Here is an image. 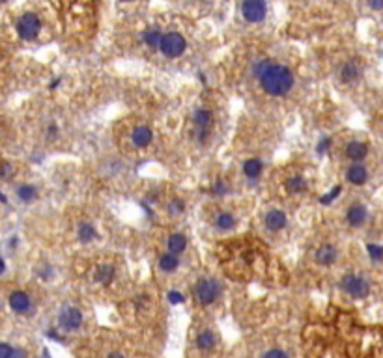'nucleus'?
Masks as SVG:
<instances>
[{"label":"nucleus","mask_w":383,"mask_h":358,"mask_svg":"<svg viewBox=\"0 0 383 358\" xmlns=\"http://www.w3.org/2000/svg\"><path fill=\"white\" fill-rule=\"evenodd\" d=\"M260 84L264 88V92L273 95V97H280L286 95L294 88V73L290 68H286L282 64H269L267 69L260 75Z\"/></svg>","instance_id":"1"},{"label":"nucleus","mask_w":383,"mask_h":358,"mask_svg":"<svg viewBox=\"0 0 383 358\" xmlns=\"http://www.w3.org/2000/svg\"><path fill=\"white\" fill-rule=\"evenodd\" d=\"M161 52L167 56V58H178L185 52L187 49V39L179 32H167L161 36V43H159Z\"/></svg>","instance_id":"2"},{"label":"nucleus","mask_w":383,"mask_h":358,"mask_svg":"<svg viewBox=\"0 0 383 358\" xmlns=\"http://www.w3.org/2000/svg\"><path fill=\"white\" fill-rule=\"evenodd\" d=\"M15 30H17L19 37L25 39V41H34L41 30V21L37 17L36 13H23L19 17L17 25H15Z\"/></svg>","instance_id":"3"},{"label":"nucleus","mask_w":383,"mask_h":358,"mask_svg":"<svg viewBox=\"0 0 383 358\" xmlns=\"http://www.w3.org/2000/svg\"><path fill=\"white\" fill-rule=\"evenodd\" d=\"M195 295H197L198 303L208 306V304H213L221 295V284L213 280V278H202L197 282V287H195Z\"/></svg>","instance_id":"4"},{"label":"nucleus","mask_w":383,"mask_h":358,"mask_svg":"<svg viewBox=\"0 0 383 358\" xmlns=\"http://www.w3.org/2000/svg\"><path fill=\"white\" fill-rule=\"evenodd\" d=\"M241 15L251 25L262 23L267 15L266 0H243L241 2Z\"/></svg>","instance_id":"5"},{"label":"nucleus","mask_w":383,"mask_h":358,"mask_svg":"<svg viewBox=\"0 0 383 358\" xmlns=\"http://www.w3.org/2000/svg\"><path fill=\"white\" fill-rule=\"evenodd\" d=\"M340 287L346 291L348 295L353 299H366L370 293V285L365 278L357 276V274H346L340 282Z\"/></svg>","instance_id":"6"},{"label":"nucleus","mask_w":383,"mask_h":358,"mask_svg":"<svg viewBox=\"0 0 383 358\" xmlns=\"http://www.w3.org/2000/svg\"><path fill=\"white\" fill-rule=\"evenodd\" d=\"M58 325L66 332L79 330L80 325H82V312L79 308H75V306H66V308H62L60 315H58Z\"/></svg>","instance_id":"7"},{"label":"nucleus","mask_w":383,"mask_h":358,"mask_svg":"<svg viewBox=\"0 0 383 358\" xmlns=\"http://www.w3.org/2000/svg\"><path fill=\"white\" fill-rule=\"evenodd\" d=\"M264 224L269 231H280V229L286 228L288 224V216H286L284 211L280 209H269L264 216Z\"/></svg>","instance_id":"8"},{"label":"nucleus","mask_w":383,"mask_h":358,"mask_svg":"<svg viewBox=\"0 0 383 358\" xmlns=\"http://www.w3.org/2000/svg\"><path fill=\"white\" fill-rule=\"evenodd\" d=\"M8 303H10V308H12L15 314H26L32 306L30 296L26 295L25 291H13L12 295H10V299H8Z\"/></svg>","instance_id":"9"},{"label":"nucleus","mask_w":383,"mask_h":358,"mask_svg":"<svg viewBox=\"0 0 383 358\" xmlns=\"http://www.w3.org/2000/svg\"><path fill=\"white\" fill-rule=\"evenodd\" d=\"M337 258H339V250H337L333 245H329V243L321 245V247L316 250V263H318V265H323V267L333 265L334 261H337Z\"/></svg>","instance_id":"10"},{"label":"nucleus","mask_w":383,"mask_h":358,"mask_svg":"<svg viewBox=\"0 0 383 358\" xmlns=\"http://www.w3.org/2000/svg\"><path fill=\"white\" fill-rule=\"evenodd\" d=\"M131 140H133V144H135L136 148H148L150 144H152V140H154V133H152V129L146 127V125H138V127H135L133 133H131Z\"/></svg>","instance_id":"11"},{"label":"nucleus","mask_w":383,"mask_h":358,"mask_svg":"<svg viewBox=\"0 0 383 358\" xmlns=\"http://www.w3.org/2000/svg\"><path fill=\"white\" fill-rule=\"evenodd\" d=\"M346 179L352 183V185H365L366 181H368V170H366L363 164H359V162H353L352 166L346 170Z\"/></svg>","instance_id":"12"},{"label":"nucleus","mask_w":383,"mask_h":358,"mask_svg":"<svg viewBox=\"0 0 383 358\" xmlns=\"http://www.w3.org/2000/svg\"><path fill=\"white\" fill-rule=\"evenodd\" d=\"M346 220L350 226L359 228L366 222V207L363 204H353L350 205V209L346 213Z\"/></svg>","instance_id":"13"},{"label":"nucleus","mask_w":383,"mask_h":358,"mask_svg":"<svg viewBox=\"0 0 383 358\" xmlns=\"http://www.w3.org/2000/svg\"><path fill=\"white\" fill-rule=\"evenodd\" d=\"M368 155V146L365 142H359V140H353L346 146V157L353 162H361Z\"/></svg>","instance_id":"14"},{"label":"nucleus","mask_w":383,"mask_h":358,"mask_svg":"<svg viewBox=\"0 0 383 358\" xmlns=\"http://www.w3.org/2000/svg\"><path fill=\"white\" fill-rule=\"evenodd\" d=\"M361 75V66L355 60H348L342 68H340V81L350 84V82H355Z\"/></svg>","instance_id":"15"},{"label":"nucleus","mask_w":383,"mask_h":358,"mask_svg":"<svg viewBox=\"0 0 383 358\" xmlns=\"http://www.w3.org/2000/svg\"><path fill=\"white\" fill-rule=\"evenodd\" d=\"M193 124L197 125L198 129H210L213 125V114L208 108H197L193 112Z\"/></svg>","instance_id":"16"},{"label":"nucleus","mask_w":383,"mask_h":358,"mask_svg":"<svg viewBox=\"0 0 383 358\" xmlns=\"http://www.w3.org/2000/svg\"><path fill=\"white\" fill-rule=\"evenodd\" d=\"M217 345V336L213 330H202L197 336V347L200 351H211Z\"/></svg>","instance_id":"17"},{"label":"nucleus","mask_w":383,"mask_h":358,"mask_svg":"<svg viewBox=\"0 0 383 358\" xmlns=\"http://www.w3.org/2000/svg\"><path fill=\"white\" fill-rule=\"evenodd\" d=\"M167 247H168V252H172V254H176V256H178V254H181L187 248V237L183 233L168 235Z\"/></svg>","instance_id":"18"},{"label":"nucleus","mask_w":383,"mask_h":358,"mask_svg":"<svg viewBox=\"0 0 383 358\" xmlns=\"http://www.w3.org/2000/svg\"><path fill=\"white\" fill-rule=\"evenodd\" d=\"M178 267H179V260H178L176 254L168 252V254H163V256L159 258V269L163 272H167V274L176 272L178 271Z\"/></svg>","instance_id":"19"},{"label":"nucleus","mask_w":383,"mask_h":358,"mask_svg":"<svg viewBox=\"0 0 383 358\" xmlns=\"http://www.w3.org/2000/svg\"><path fill=\"white\" fill-rule=\"evenodd\" d=\"M95 282L103 285H109L114 280V267L112 265H99L95 269Z\"/></svg>","instance_id":"20"},{"label":"nucleus","mask_w":383,"mask_h":358,"mask_svg":"<svg viewBox=\"0 0 383 358\" xmlns=\"http://www.w3.org/2000/svg\"><path fill=\"white\" fill-rule=\"evenodd\" d=\"M264 170V164L260 159H249V161L243 162V173L247 175L249 179H256Z\"/></svg>","instance_id":"21"},{"label":"nucleus","mask_w":383,"mask_h":358,"mask_svg":"<svg viewBox=\"0 0 383 358\" xmlns=\"http://www.w3.org/2000/svg\"><path fill=\"white\" fill-rule=\"evenodd\" d=\"M77 237H79L80 243H90L98 237V231H95V228H93V224L80 222L79 229H77Z\"/></svg>","instance_id":"22"},{"label":"nucleus","mask_w":383,"mask_h":358,"mask_svg":"<svg viewBox=\"0 0 383 358\" xmlns=\"http://www.w3.org/2000/svg\"><path fill=\"white\" fill-rule=\"evenodd\" d=\"M161 34L157 28H148V30L142 32V41L148 45L150 49H159V43H161Z\"/></svg>","instance_id":"23"},{"label":"nucleus","mask_w":383,"mask_h":358,"mask_svg":"<svg viewBox=\"0 0 383 358\" xmlns=\"http://www.w3.org/2000/svg\"><path fill=\"white\" fill-rule=\"evenodd\" d=\"M235 226V216L232 213H221L215 218V228L221 231H228Z\"/></svg>","instance_id":"24"},{"label":"nucleus","mask_w":383,"mask_h":358,"mask_svg":"<svg viewBox=\"0 0 383 358\" xmlns=\"http://www.w3.org/2000/svg\"><path fill=\"white\" fill-rule=\"evenodd\" d=\"M17 198L25 204H30L37 198V189L34 185H21L17 189Z\"/></svg>","instance_id":"25"},{"label":"nucleus","mask_w":383,"mask_h":358,"mask_svg":"<svg viewBox=\"0 0 383 358\" xmlns=\"http://www.w3.org/2000/svg\"><path fill=\"white\" fill-rule=\"evenodd\" d=\"M305 189H307V183H305V179L301 175H292L290 179H286V191L290 194H299Z\"/></svg>","instance_id":"26"},{"label":"nucleus","mask_w":383,"mask_h":358,"mask_svg":"<svg viewBox=\"0 0 383 358\" xmlns=\"http://www.w3.org/2000/svg\"><path fill=\"white\" fill-rule=\"evenodd\" d=\"M168 215H172V216H179L183 211H185V202L181 200V198H174V200H170V204H168Z\"/></svg>","instance_id":"27"},{"label":"nucleus","mask_w":383,"mask_h":358,"mask_svg":"<svg viewBox=\"0 0 383 358\" xmlns=\"http://www.w3.org/2000/svg\"><path fill=\"white\" fill-rule=\"evenodd\" d=\"M23 351H15L12 345L8 343H0V358H12V356H23Z\"/></svg>","instance_id":"28"},{"label":"nucleus","mask_w":383,"mask_h":358,"mask_svg":"<svg viewBox=\"0 0 383 358\" xmlns=\"http://www.w3.org/2000/svg\"><path fill=\"white\" fill-rule=\"evenodd\" d=\"M269 64H271V62H269L267 58H260V60H256V62L253 64V75H254V77H256V79H260V75L266 71Z\"/></svg>","instance_id":"29"},{"label":"nucleus","mask_w":383,"mask_h":358,"mask_svg":"<svg viewBox=\"0 0 383 358\" xmlns=\"http://www.w3.org/2000/svg\"><path fill=\"white\" fill-rule=\"evenodd\" d=\"M226 192H228V185L224 183L223 179H217L215 185L211 187V194H213V196H224Z\"/></svg>","instance_id":"30"},{"label":"nucleus","mask_w":383,"mask_h":358,"mask_svg":"<svg viewBox=\"0 0 383 358\" xmlns=\"http://www.w3.org/2000/svg\"><path fill=\"white\" fill-rule=\"evenodd\" d=\"M13 172H15V170H13V166L10 162H0V179H4V181L12 179Z\"/></svg>","instance_id":"31"},{"label":"nucleus","mask_w":383,"mask_h":358,"mask_svg":"<svg viewBox=\"0 0 383 358\" xmlns=\"http://www.w3.org/2000/svg\"><path fill=\"white\" fill-rule=\"evenodd\" d=\"M368 254L374 261L383 260V247H376V245H368Z\"/></svg>","instance_id":"32"},{"label":"nucleus","mask_w":383,"mask_h":358,"mask_svg":"<svg viewBox=\"0 0 383 358\" xmlns=\"http://www.w3.org/2000/svg\"><path fill=\"white\" fill-rule=\"evenodd\" d=\"M167 299H168V303L170 304H183L185 303V296L181 295L179 291H168Z\"/></svg>","instance_id":"33"},{"label":"nucleus","mask_w":383,"mask_h":358,"mask_svg":"<svg viewBox=\"0 0 383 358\" xmlns=\"http://www.w3.org/2000/svg\"><path fill=\"white\" fill-rule=\"evenodd\" d=\"M339 192H342V187H340V185H337V187H334V189H333V191L329 192L327 196L320 198V204H325V205H327V204H331V202H333L334 198L339 196Z\"/></svg>","instance_id":"34"},{"label":"nucleus","mask_w":383,"mask_h":358,"mask_svg":"<svg viewBox=\"0 0 383 358\" xmlns=\"http://www.w3.org/2000/svg\"><path fill=\"white\" fill-rule=\"evenodd\" d=\"M329 146H331V138H321L316 149H318V153H325L329 149Z\"/></svg>","instance_id":"35"},{"label":"nucleus","mask_w":383,"mask_h":358,"mask_svg":"<svg viewBox=\"0 0 383 358\" xmlns=\"http://www.w3.org/2000/svg\"><path fill=\"white\" fill-rule=\"evenodd\" d=\"M366 4H368V8L374 10V12H381L383 10V0H366Z\"/></svg>","instance_id":"36"},{"label":"nucleus","mask_w":383,"mask_h":358,"mask_svg":"<svg viewBox=\"0 0 383 358\" xmlns=\"http://www.w3.org/2000/svg\"><path fill=\"white\" fill-rule=\"evenodd\" d=\"M264 356H266V358H271V356H288V352L280 351V349H273V351H266V352H264Z\"/></svg>","instance_id":"37"},{"label":"nucleus","mask_w":383,"mask_h":358,"mask_svg":"<svg viewBox=\"0 0 383 358\" xmlns=\"http://www.w3.org/2000/svg\"><path fill=\"white\" fill-rule=\"evenodd\" d=\"M47 135H49V138H56V136H58V125L51 124L49 127H47Z\"/></svg>","instance_id":"38"},{"label":"nucleus","mask_w":383,"mask_h":358,"mask_svg":"<svg viewBox=\"0 0 383 358\" xmlns=\"http://www.w3.org/2000/svg\"><path fill=\"white\" fill-rule=\"evenodd\" d=\"M47 336H49V338H53V340H60V341H62V336H60L58 332H55V330H49V332H47Z\"/></svg>","instance_id":"39"},{"label":"nucleus","mask_w":383,"mask_h":358,"mask_svg":"<svg viewBox=\"0 0 383 358\" xmlns=\"http://www.w3.org/2000/svg\"><path fill=\"white\" fill-rule=\"evenodd\" d=\"M60 82H62V79H56V81H53L49 84V90H56V88L60 86Z\"/></svg>","instance_id":"40"},{"label":"nucleus","mask_w":383,"mask_h":358,"mask_svg":"<svg viewBox=\"0 0 383 358\" xmlns=\"http://www.w3.org/2000/svg\"><path fill=\"white\" fill-rule=\"evenodd\" d=\"M4 271H6V261H4V260H2V258H0V274H2V272H4Z\"/></svg>","instance_id":"41"},{"label":"nucleus","mask_w":383,"mask_h":358,"mask_svg":"<svg viewBox=\"0 0 383 358\" xmlns=\"http://www.w3.org/2000/svg\"><path fill=\"white\" fill-rule=\"evenodd\" d=\"M0 202H2V204H6V202H8V198L4 196V194H2V192H0Z\"/></svg>","instance_id":"42"},{"label":"nucleus","mask_w":383,"mask_h":358,"mask_svg":"<svg viewBox=\"0 0 383 358\" xmlns=\"http://www.w3.org/2000/svg\"><path fill=\"white\" fill-rule=\"evenodd\" d=\"M120 2H125V4H127V2H135V0H120Z\"/></svg>","instance_id":"43"},{"label":"nucleus","mask_w":383,"mask_h":358,"mask_svg":"<svg viewBox=\"0 0 383 358\" xmlns=\"http://www.w3.org/2000/svg\"><path fill=\"white\" fill-rule=\"evenodd\" d=\"M4 2H6V0H0V4H4Z\"/></svg>","instance_id":"44"}]
</instances>
